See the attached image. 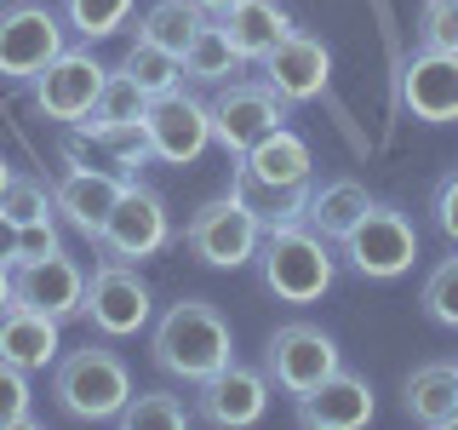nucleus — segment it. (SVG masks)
Returning <instances> with one entry per match:
<instances>
[{
    "label": "nucleus",
    "instance_id": "nucleus-41",
    "mask_svg": "<svg viewBox=\"0 0 458 430\" xmlns=\"http://www.w3.org/2000/svg\"><path fill=\"white\" fill-rule=\"evenodd\" d=\"M6 184H12V167H6V161H0V195H6Z\"/></svg>",
    "mask_w": 458,
    "mask_h": 430
},
{
    "label": "nucleus",
    "instance_id": "nucleus-16",
    "mask_svg": "<svg viewBox=\"0 0 458 430\" xmlns=\"http://www.w3.org/2000/svg\"><path fill=\"white\" fill-rule=\"evenodd\" d=\"M401 104L412 109V121H458V57L419 47L401 64Z\"/></svg>",
    "mask_w": 458,
    "mask_h": 430
},
{
    "label": "nucleus",
    "instance_id": "nucleus-28",
    "mask_svg": "<svg viewBox=\"0 0 458 430\" xmlns=\"http://www.w3.org/2000/svg\"><path fill=\"white\" fill-rule=\"evenodd\" d=\"M121 69H126V75H132L149 98H161V92H172V86L183 81V57H178V52H166V47H155V40H143V35L132 40V47H126Z\"/></svg>",
    "mask_w": 458,
    "mask_h": 430
},
{
    "label": "nucleus",
    "instance_id": "nucleus-7",
    "mask_svg": "<svg viewBox=\"0 0 458 430\" xmlns=\"http://www.w3.org/2000/svg\"><path fill=\"white\" fill-rule=\"evenodd\" d=\"M258 236H264V224H258L235 195L207 201V207H200L195 219L183 224V247H190L200 264H212V270H241V264H252V258H258Z\"/></svg>",
    "mask_w": 458,
    "mask_h": 430
},
{
    "label": "nucleus",
    "instance_id": "nucleus-2",
    "mask_svg": "<svg viewBox=\"0 0 458 430\" xmlns=\"http://www.w3.org/2000/svg\"><path fill=\"white\" fill-rule=\"evenodd\" d=\"M258 270H264V287L286 305H315L321 293H333L338 264L333 247H327L321 229L310 224H276L258 236Z\"/></svg>",
    "mask_w": 458,
    "mask_h": 430
},
{
    "label": "nucleus",
    "instance_id": "nucleus-10",
    "mask_svg": "<svg viewBox=\"0 0 458 430\" xmlns=\"http://www.w3.org/2000/svg\"><path fill=\"white\" fill-rule=\"evenodd\" d=\"M104 81H109V69L98 64L92 52H57L47 69H40L35 81V109L47 115V121H86L92 115V104H98V92H104Z\"/></svg>",
    "mask_w": 458,
    "mask_h": 430
},
{
    "label": "nucleus",
    "instance_id": "nucleus-21",
    "mask_svg": "<svg viewBox=\"0 0 458 430\" xmlns=\"http://www.w3.org/2000/svg\"><path fill=\"white\" fill-rule=\"evenodd\" d=\"M407 413L429 430L458 425V362H424L407 373Z\"/></svg>",
    "mask_w": 458,
    "mask_h": 430
},
{
    "label": "nucleus",
    "instance_id": "nucleus-38",
    "mask_svg": "<svg viewBox=\"0 0 458 430\" xmlns=\"http://www.w3.org/2000/svg\"><path fill=\"white\" fill-rule=\"evenodd\" d=\"M0 264H18V224L0 212Z\"/></svg>",
    "mask_w": 458,
    "mask_h": 430
},
{
    "label": "nucleus",
    "instance_id": "nucleus-37",
    "mask_svg": "<svg viewBox=\"0 0 458 430\" xmlns=\"http://www.w3.org/2000/svg\"><path fill=\"white\" fill-rule=\"evenodd\" d=\"M436 229L458 247V167L436 184Z\"/></svg>",
    "mask_w": 458,
    "mask_h": 430
},
{
    "label": "nucleus",
    "instance_id": "nucleus-26",
    "mask_svg": "<svg viewBox=\"0 0 458 430\" xmlns=\"http://www.w3.org/2000/svg\"><path fill=\"white\" fill-rule=\"evenodd\" d=\"M183 75H190V81H212V86H224V81L241 75V52L229 47L224 23H200V35L190 40V52H183Z\"/></svg>",
    "mask_w": 458,
    "mask_h": 430
},
{
    "label": "nucleus",
    "instance_id": "nucleus-20",
    "mask_svg": "<svg viewBox=\"0 0 458 430\" xmlns=\"http://www.w3.org/2000/svg\"><path fill=\"white\" fill-rule=\"evenodd\" d=\"M0 362L35 373L57 362V315L29 310V305H6L0 310Z\"/></svg>",
    "mask_w": 458,
    "mask_h": 430
},
{
    "label": "nucleus",
    "instance_id": "nucleus-15",
    "mask_svg": "<svg viewBox=\"0 0 458 430\" xmlns=\"http://www.w3.org/2000/svg\"><path fill=\"white\" fill-rule=\"evenodd\" d=\"M264 81L276 86L286 104H310V98H321L327 81H333V52L315 35H304V29H286L264 57Z\"/></svg>",
    "mask_w": 458,
    "mask_h": 430
},
{
    "label": "nucleus",
    "instance_id": "nucleus-1",
    "mask_svg": "<svg viewBox=\"0 0 458 430\" xmlns=\"http://www.w3.org/2000/svg\"><path fill=\"white\" fill-rule=\"evenodd\" d=\"M155 367H166L172 379H190L200 384L207 373H218L224 362H235V344H229V322L218 310L207 305V298H178L161 322H155Z\"/></svg>",
    "mask_w": 458,
    "mask_h": 430
},
{
    "label": "nucleus",
    "instance_id": "nucleus-8",
    "mask_svg": "<svg viewBox=\"0 0 458 430\" xmlns=\"http://www.w3.org/2000/svg\"><path fill=\"white\" fill-rule=\"evenodd\" d=\"M212 138L229 155H247L264 133H276L286 121V98L269 81H224V92L212 98Z\"/></svg>",
    "mask_w": 458,
    "mask_h": 430
},
{
    "label": "nucleus",
    "instance_id": "nucleus-5",
    "mask_svg": "<svg viewBox=\"0 0 458 430\" xmlns=\"http://www.w3.org/2000/svg\"><path fill=\"white\" fill-rule=\"evenodd\" d=\"M149 310H155L149 281H143L126 258H104V264L92 270V281H86V310L81 315L104 339H132V333H143V327H149Z\"/></svg>",
    "mask_w": 458,
    "mask_h": 430
},
{
    "label": "nucleus",
    "instance_id": "nucleus-14",
    "mask_svg": "<svg viewBox=\"0 0 458 430\" xmlns=\"http://www.w3.org/2000/svg\"><path fill=\"white\" fill-rule=\"evenodd\" d=\"M269 408V379L258 367H241V362H224L218 373L195 384V413L218 430H247L264 419Z\"/></svg>",
    "mask_w": 458,
    "mask_h": 430
},
{
    "label": "nucleus",
    "instance_id": "nucleus-29",
    "mask_svg": "<svg viewBox=\"0 0 458 430\" xmlns=\"http://www.w3.org/2000/svg\"><path fill=\"white\" fill-rule=\"evenodd\" d=\"M121 425L126 430H183L190 425V408H183V396H172V391H138V396H126Z\"/></svg>",
    "mask_w": 458,
    "mask_h": 430
},
{
    "label": "nucleus",
    "instance_id": "nucleus-27",
    "mask_svg": "<svg viewBox=\"0 0 458 430\" xmlns=\"http://www.w3.org/2000/svg\"><path fill=\"white\" fill-rule=\"evenodd\" d=\"M143 109H149V92L126 75V69H114V75L104 81V92H98V104H92V115L86 121H75V126H132V121H143Z\"/></svg>",
    "mask_w": 458,
    "mask_h": 430
},
{
    "label": "nucleus",
    "instance_id": "nucleus-30",
    "mask_svg": "<svg viewBox=\"0 0 458 430\" xmlns=\"http://www.w3.org/2000/svg\"><path fill=\"white\" fill-rule=\"evenodd\" d=\"M81 133H86V126H81ZM86 138H92L98 150L109 155L121 178H132V172H138V167L155 155V150H149V133H143V121H132V126H92Z\"/></svg>",
    "mask_w": 458,
    "mask_h": 430
},
{
    "label": "nucleus",
    "instance_id": "nucleus-19",
    "mask_svg": "<svg viewBox=\"0 0 458 430\" xmlns=\"http://www.w3.org/2000/svg\"><path fill=\"white\" fill-rule=\"evenodd\" d=\"M229 195H235V201H241V207H247L264 229H276V224H304V207H310V184L264 178V172H252L247 161H235Z\"/></svg>",
    "mask_w": 458,
    "mask_h": 430
},
{
    "label": "nucleus",
    "instance_id": "nucleus-6",
    "mask_svg": "<svg viewBox=\"0 0 458 430\" xmlns=\"http://www.w3.org/2000/svg\"><path fill=\"white\" fill-rule=\"evenodd\" d=\"M64 52V23L40 0L0 6V81H35Z\"/></svg>",
    "mask_w": 458,
    "mask_h": 430
},
{
    "label": "nucleus",
    "instance_id": "nucleus-12",
    "mask_svg": "<svg viewBox=\"0 0 458 430\" xmlns=\"http://www.w3.org/2000/svg\"><path fill=\"white\" fill-rule=\"evenodd\" d=\"M166 236H172L166 201L126 178V190H121V201H114V212H109L104 236H98V247H104L109 258H126V264H132V258H155V253L166 247Z\"/></svg>",
    "mask_w": 458,
    "mask_h": 430
},
{
    "label": "nucleus",
    "instance_id": "nucleus-18",
    "mask_svg": "<svg viewBox=\"0 0 458 430\" xmlns=\"http://www.w3.org/2000/svg\"><path fill=\"white\" fill-rule=\"evenodd\" d=\"M372 419V384L355 373H327L310 396H298V425L304 430H361Z\"/></svg>",
    "mask_w": 458,
    "mask_h": 430
},
{
    "label": "nucleus",
    "instance_id": "nucleus-23",
    "mask_svg": "<svg viewBox=\"0 0 458 430\" xmlns=\"http://www.w3.org/2000/svg\"><path fill=\"white\" fill-rule=\"evenodd\" d=\"M367 207H372L367 184H355V178H333V184H321V190H310L304 224H310V229H321L327 241H344L355 224L367 219Z\"/></svg>",
    "mask_w": 458,
    "mask_h": 430
},
{
    "label": "nucleus",
    "instance_id": "nucleus-36",
    "mask_svg": "<svg viewBox=\"0 0 458 430\" xmlns=\"http://www.w3.org/2000/svg\"><path fill=\"white\" fill-rule=\"evenodd\" d=\"M47 253H57V224L52 219L18 224V264H29V258H47Z\"/></svg>",
    "mask_w": 458,
    "mask_h": 430
},
{
    "label": "nucleus",
    "instance_id": "nucleus-39",
    "mask_svg": "<svg viewBox=\"0 0 458 430\" xmlns=\"http://www.w3.org/2000/svg\"><path fill=\"white\" fill-rule=\"evenodd\" d=\"M12 305V264H0V310Z\"/></svg>",
    "mask_w": 458,
    "mask_h": 430
},
{
    "label": "nucleus",
    "instance_id": "nucleus-35",
    "mask_svg": "<svg viewBox=\"0 0 458 430\" xmlns=\"http://www.w3.org/2000/svg\"><path fill=\"white\" fill-rule=\"evenodd\" d=\"M35 425V413H29V373L0 362V430H23Z\"/></svg>",
    "mask_w": 458,
    "mask_h": 430
},
{
    "label": "nucleus",
    "instance_id": "nucleus-40",
    "mask_svg": "<svg viewBox=\"0 0 458 430\" xmlns=\"http://www.w3.org/2000/svg\"><path fill=\"white\" fill-rule=\"evenodd\" d=\"M195 6H200V12H218V18H224V12H229V6H241V0H195Z\"/></svg>",
    "mask_w": 458,
    "mask_h": 430
},
{
    "label": "nucleus",
    "instance_id": "nucleus-13",
    "mask_svg": "<svg viewBox=\"0 0 458 430\" xmlns=\"http://www.w3.org/2000/svg\"><path fill=\"white\" fill-rule=\"evenodd\" d=\"M12 305H29V310H47L57 322H69V315L86 310V270L64 247L47 258H29V264H12Z\"/></svg>",
    "mask_w": 458,
    "mask_h": 430
},
{
    "label": "nucleus",
    "instance_id": "nucleus-34",
    "mask_svg": "<svg viewBox=\"0 0 458 430\" xmlns=\"http://www.w3.org/2000/svg\"><path fill=\"white\" fill-rule=\"evenodd\" d=\"M419 47L458 57V0H424L419 6Z\"/></svg>",
    "mask_w": 458,
    "mask_h": 430
},
{
    "label": "nucleus",
    "instance_id": "nucleus-32",
    "mask_svg": "<svg viewBox=\"0 0 458 430\" xmlns=\"http://www.w3.org/2000/svg\"><path fill=\"white\" fill-rule=\"evenodd\" d=\"M424 315L429 322H441V327H458V253L453 258H441L436 270H429V281H424Z\"/></svg>",
    "mask_w": 458,
    "mask_h": 430
},
{
    "label": "nucleus",
    "instance_id": "nucleus-4",
    "mask_svg": "<svg viewBox=\"0 0 458 430\" xmlns=\"http://www.w3.org/2000/svg\"><path fill=\"white\" fill-rule=\"evenodd\" d=\"M338 247H344V258H350L355 276H367V281H395V276H407L412 258H419V229L407 224V212L378 207V201H372L367 219L355 224L350 236L338 241Z\"/></svg>",
    "mask_w": 458,
    "mask_h": 430
},
{
    "label": "nucleus",
    "instance_id": "nucleus-22",
    "mask_svg": "<svg viewBox=\"0 0 458 430\" xmlns=\"http://www.w3.org/2000/svg\"><path fill=\"white\" fill-rule=\"evenodd\" d=\"M224 35H229V47L241 52V64H264L269 47L293 29V18L276 6V0H241V6H229L224 12Z\"/></svg>",
    "mask_w": 458,
    "mask_h": 430
},
{
    "label": "nucleus",
    "instance_id": "nucleus-31",
    "mask_svg": "<svg viewBox=\"0 0 458 430\" xmlns=\"http://www.w3.org/2000/svg\"><path fill=\"white\" fill-rule=\"evenodd\" d=\"M64 18L86 40H109L114 29H126V18H132V0H64Z\"/></svg>",
    "mask_w": 458,
    "mask_h": 430
},
{
    "label": "nucleus",
    "instance_id": "nucleus-17",
    "mask_svg": "<svg viewBox=\"0 0 458 430\" xmlns=\"http://www.w3.org/2000/svg\"><path fill=\"white\" fill-rule=\"evenodd\" d=\"M121 190H126L121 172L69 167L64 178L52 184V201H57V212H64L86 241H98V236H104V224H109V212H114V201H121Z\"/></svg>",
    "mask_w": 458,
    "mask_h": 430
},
{
    "label": "nucleus",
    "instance_id": "nucleus-24",
    "mask_svg": "<svg viewBox=\"0 0 458 430\" xmlns=\"http://www.w3.org/2000/svg\"><path fill=\"white\" fill-rule=\"evenodd\" d=\"M235 161H247L252 172H264V178H281V184H310V143L298 133H286V126H276V133H264L252 143L247 155H235Z\"/></svg>",
    "mask_w": 458,
    "mask_h": 430
},
{
    "label": "nucleus",
    "instance_id": "nucleus-9",
    "mask_svg": "<svg viewBox=\"0 0 458 430\" xmlns=\"http://www.w3.org/2000/svg\"><path fill=\"white\" fill-rule=\"evenodd\" d=\"M344 362H338V344L321 333V327H310V322H286V327H276L269 333V362H264V373L281 384L286 396H310L315 384L327 379V373H338Z\"/></svg>",
    "mask_w": 458,
    "mask_h": 430
},
{
    "label": "nucleus",
    "instance_id": "nucleus-25",
    "mask_svg": "<svg viewBox=\"0 0 458 430\" xmlns=\"http://www.w3.org/2000/svg\"><path fill=\"white\" fill-rule=\"evenodd\" d=\"M200 23H207V12H200L195 0H155V6H149V18L138 23V35L183 57V52H190V40L200 35Z\"/></svg>",
    "mask_w": 458,
    "mask_h": 430
},
{
    "label": "nucleus",
    "instance_id": "nucleus-3",
    "mask_svg": "<svg viewBox=\"0 0 458 430\" xmlns=\"http://www.w3.org/2000/svg\"><path fill=\"white\" fill-rule=\"evenodd\" d=\"M52 396L69 419L81 425H104V419H121L126 396H132V373L114 350L104 344H86V350H69L57 356L52 367Z\"/></svg>",
    "mask_w": 458,
    "mask_h": 430
},
{
    "label": "nucleus",
    "instance_id": "nucleus-33",
    "mask_svg": "<svg viewBox=\"0 0 458 430\" xmlns=\"http://www.w3.org/2000/svg\"><path fill=\"white\" fill-rule=\"evenodd\" d=\"M0 212H6L12 224H35V219H52L57 201H52V190L40 178H18V172H12L6 195H0Z\"/></svg>",
    "mask_w": 458,
    "mask_h": 430
},
{
    "label": "nucleus",
    "instance_id": "nucleus-11",
    "mask_svg": "<svg viewBox=\"0 0 458 430\" xmlns=\"http://www.w3.org/2000/svg\"><path fill=\"white\" fill-rule=\"evenodd\" d=\"M143 133H149V150L155 161H172V167H190L200 150L212 143V109L200 104L190 92H161L149 98V109H143Z\"/></svg>",
    "mask_w": 458,
    "mask_h": 430
}]
</instances>
